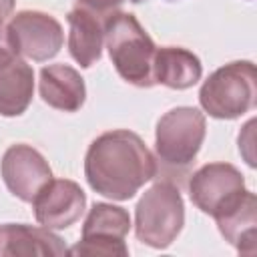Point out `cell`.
Returning a JSON list of instances; mask_svg holds the SVG:
<instances>
[{"mask_svg": "<svg viewBox=\"0 0 257 257\" xmlns=\"http://www.w3.org/2000/svg\"><path fill=\"white\" fill-rule=\"evenodd\" d=\"M104 44L118 76L139 88L155 86L157 46L135 14L114 10L104 20Z\"/></svg>", "mask_w": 257, "mask_h": 257, "instance_id": "2", "label": "cell"}, {"mask_svg": "<svg viewBox=\"0 0 257 257\" xmlns=\"http://www.w3.org/2000/svg\"><path fill=\"white\" fill-rule=\"evenodd\" d=\"M40 96L56 110L76 112L86 100L84 78L68 64H48L40 70Z\"/></svg>", "mask_w": 257, "mask_h": 257, "instance_id": "13", "label": "cell"}, {"mask_svg": "<svg viewBox=\"0 0 257 257\" xmlns=\"http://www.w3.org/2000/svg\"><path fill=\"white\" fill-rule=\"evenodd\" d=\"M64 241L46 227L26 223L0 225V257H32V255H66Z\"/></svg>", "mask_w": 257, "mask_h": 257, "instance_id": "12", "label": "cell"}, {"mask_svg": "<svg viewBox=\"0 0 257 257\" xmlns=\"http://www.w3.org/2000/svg\"><path fill=\"white\" fill-rule=\"evenodd\" d=\"M0 175L6 189L16 199L32 203L36 193L52 179V169L40 151L26 143H16L4 151Z\"/></svg>", "mask_w": 257, "mask_h": 257, "instance_id": "9", "label": "cell"}, {"mask_svg": "<svg viewBox=\"0 0 257 257\" xmlns=\"http://www.w3.org/2000/svg\"><path fill=\"white\" fill-rule=\"evenodd\" d=\"M34 70L12 48L0 50V114L20 116L32 102Z\"/></svg>", "mask_w": 257, "mask_h": 257, "instance_id": "11", "label": "cell"}, {"mask_svg": "<svg viewBox=\"0 0 257 257\" xmlns=\"http://www.w3.org/2000/svg\"><path fill=\"white\" fill-rule=\"evenodd\" d=\"M32 209L38 225L46 229H68L82 217L86 195L70 179H50L32 199Z\"/></svg>", "mask_w": 257, "mask_h": 257, "instance_id": "10", "label": "cell"}, {"mask_svg": "<svg viewBox=\"0 0 257 257\" xmlns=\"http://www.w3.org/2000/svg\"><path fill=\"white\" fill-rule=\"evenodd\" d=\"M183 225V195L171 181H159L149 187L135 207V235L153 249H167L179 237Z\"/></svg>", "mask_w": 257, "mask_h": 257, "instance_id": "4", "label": "cell"}, {"mask_svg": "<svg viewBox=\"0 0 257 257\" xmlns=\"http://www.w3.org/2000/svg\"><path fill=\"white\" fill-rule=\"evenodd\" d=\"M131 2H135V4H139V2H145V0H131Z\"/></svg>", "mask_w": 257, "mask_h": 257, "instance_id": "20", "label": "cell"}, {"mask_svg": "<svg viewBox=\"0 0 257 257\" xmlns=\"http://www.w3.org/2000/svg\"><path fill=\"white\" fill-rule=\"evenodd\" d=\"M245 177L231 163H207L189 179L193 205L213 219L245 195Z\"/></svg>", "mask_w": 257, "mask_h": 257, "instance_id": "7", "label": "cell"}, {"mask_svg": "<svg viewBox=\"0 0 257 257\" xmlns=\"http://www.w3.org/2000/svg\"><path fill=\"white\" fill-rule=\"evenodd\" d=\"M157 175V159L145 141L126 128L98 135L84 155L88 187L112 201L133 199Z\"/></svg>", "mask_w": 257, "mask_h": 257, "instance_id": "1", "label": "cell"}, {"mask_svg": "<svg viewBox=\"0 0 257 257\" xmlns=\"http://www.w3.org/2000/svg\"><path fill=\"white\" fill-rule=\"evenodd\" d=\"M12 48L22 56L36 62L54 58L62 44L64 32L60 22L40 10H22L6 26Z\"/></svg>", "mask_w": 257, "mask_h": 257, "instance_id": "8", "label": "cell"}, {"mask_svg": "<svg viewBox=\"0 0 257 257\" xmlns=\"http://www.w3.org/2000/svg\"><path fill=\"white\" fill-rule=\"evenodd\" d=\"M203 64L199 56L183 46H163L155 54V82L173 90H185L201 80Z\"/></svg>", "mask_w": 257, "mask_h": 257, "instance_id": "16", "label": "cell"}, {"mask_svg": "<svg viewBox=\"0 0 257 257\" xmlns=\"http://www.w3.org/2000/svg\"><path fill=\"white\" fill-rule=\"evenodd\" d=\"M205 114L195 106L167 110L155 128V151L167 167H189L205 141Z\"/></svg>", "mask_w": 257, "mask_h": 257, "instance_id": "5", "label": "cell"}, {"mask_svg": "<svg viewBox=\"0 0 257 257\" xmlns=\"http://www.w3.org/2000/svg\"><path fill=\"white\" fill-rule=\"evenodd\" d=\"M219 233L225 237L229 245H233L239 253L255 255L257 241H255V225H257V197L251 191L227 211L215 217Z\"/></svg>", "mask_w": 257, "mask_h": 257, "instance_id": "15", "label": "cell"}, {"mask_svg": "<svg viewBox=\"0 0 257 257\" xmlns=\"http://www.w3.org/2000/svg\"><path fill=\"white\" fill-rule=\"evenodd\" d=\"M8 46H12L10 44V38H8V30H6V26L0 24V50L2 48H8Z\"/></svg>", "mask_w": 257, "mask_h": 257, "instance_id": "19", "label": "cell"}, {"mask_svg": "<svg viewBox=\"0 0 257 257\" xmlns=\"http://www.w3.org/2000/svg\"><path fill=\"white\" fill-rule=\"evenodd\" d=\"M124 0H78V6L94 12V14H110L114 12Z\"/></svg>", "mask_w": 257, "mask_h": 257, "instance_id": "17", "label": "cell"}, {"mask_svg": "<svg viewBox=\"0 0 257 257\" xmlns=\"http://www.w3.org/2000/svg\"><path fill=\"white\" fill-rule=\"evenodd\" d=\"M14 4H16V0H0V24L12 14Z\"/></svg>", "mask_w": 257, "mask_h": 257, "instance_id": "18", "label": "cell"}, {"mask_svg": "<svg viewBox=\"0 0 257 257\" xmlns=\"http://www.w3.org/2000/svg\"><path fill=\"white\" fill-rule=\"evenodd\" d=\"M257 102V78L255 64L251 60H235L223 64L201 84L199 104L201 108L221 120H233L255 108Z\"/></svg>", "mask_w": 257, "mask_h": 257, "instance_id": "3", "label": "cell"}, {"mask_svg": "<svg viewBox=\"0 0 257 257\" xmlns=\"http://www.w3.org/2000/svg\"><path fill=\"white\" fill-rule=\"evenodd\" d=\"M68 52L82 66L90 68L102 56L104 44V22L98 14L78 6L68 12Z\"/></svg>", "mask_w": 257, "mask_h": 257, "instance_id": "14", "label": "cell"}, {"mask_svg": "<svg viewBox=\"0 0 257 257\" xmlns=\"http://www.w3.org/2000/svg\"><path fill=\"white\" fill-rule=\"evenodd\" d=\"M131 231V215L126 209L112 203H94L88 211L80 241L68 249L70 255H104L126 257L128 247L124 243Z\"/></svg>", "mask_w": 257, "mask_h": 257, "instance_id": "6", "label": "cell"}]
</instances>
